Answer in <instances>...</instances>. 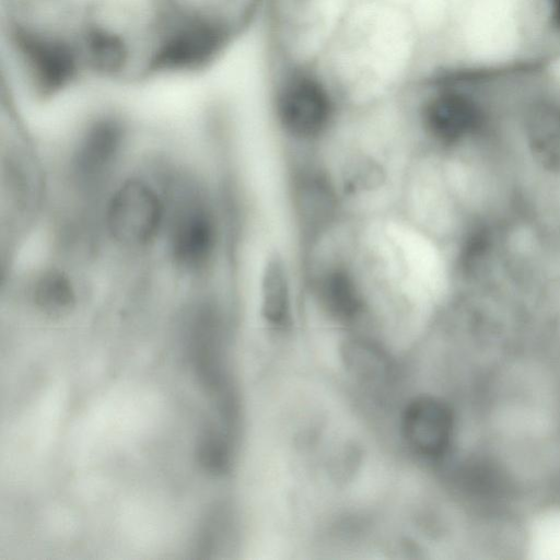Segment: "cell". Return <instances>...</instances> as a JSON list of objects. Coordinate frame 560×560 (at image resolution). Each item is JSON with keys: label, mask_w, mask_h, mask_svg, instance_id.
<instances>
[{"label": "cell", "mask_w": 560, "mask_h": 560, "mask_svg": "<svg viewBox=\"0 0 560 560\" xmlns=\"http://www.w3.org/2000/svg\"><path fill=\"white\" fill-rule=\"evenodd\" d=\"M319 62L346 105L373 103L422 73L423 44L408 7L354 0Z\"/></svg>", "instance_id": "cell-1"}, {"label": "cell", "mask_w": 560, "mask_h": 560, "mask_svg": "<svg viewBox=\"0 0 560 560\" xmlns=\"http://www.w3.org/2000/svg\"><path fill=\"white\" fill-rule=\"evenodd\" d=\"M345 102L320 62H278L270 90V108L283 136L298 143L325 138Z\"/></svg>", "instance_id": "cell-2"}, {"label": "cell", "mask_w": 560, "mask_h": 560, "mask_svg": "<svg viewBox=\"0 0 560 560\" xmlns=\"http://www.w3.org/2000/svg\"><path fill=\"white\" fill-rule=\"evenodd\" d=\"M266 0H161L183 57H211L228 48Z\"/></svg>", "instance_id": "cell-3"}, {"label": "cell", "mask_w": 560, "mask_h": 560, "mask_svg": "<svg viewBox=\"0 0 560 560\" xmlns=\"http://www.w3.org/2000/svg\"><path fill=\"white\" fill-rule=\"evenodd\" d=\"M292 207L306 243L318 244L338 221L342 195L335 175L314 163L298 164L291 176Z\"/></svg>", "instance_id": "cell-4"}, {"label": "cell", "mask_w": 560, "mask_h": 560, "mask_svg": "<svg viewBox=\"0 0 560 560\" xmlns=\"http://www.w3.org/2000/svg\"><path fill=\"white\" fill-rule=\"evenodd\" d=\"M165 208L161 197L144 180L129 178L113 194L106 210L112 236L128 246L150 242L164 221Z\"/></svg>", "instance_id": "cell-5"}, {"label": "cell", "mask_w": 560, "mask_h": 560, "mask_svg": "<svg viewBox=\"0 0 560 560\" xmlns=\"http://www.w3.org/2000/svg\"><path fill=\"white\" fill-rule=\"evenodd\" d=\"M170 248L177 266L198 271L208 265L217 244L213 215L194 196L180 200L170 220Z\"/></svg>", "instance_id": "cell-6"}, {"label": "cell", "mask_w": 560, "mask_h": 560, "mask_svg": "<svg viewBox=\"0 0 560 560\" xmlns=\"http://www.w3.org/2000/svg\"><path fill=\"white\" fill-rule=\"evenodd\" d=\"M401 431L407 444L427 458L443 456L451 446L454 417L446 402L432 396H419L406 406Z\"/></svg>", "instance_id": "cell-7"}, {"label": "cell", "mask_w": 560, "mask_h": 560, "mask_svg": "<svg viewBox=\"0 0 560 560\" xmlns=\"http://www.w3.org/2000/svg\"><path fill=\"white\" fill-rule=\"evenodd\" d=\"M310 284L319 306L330 317L350 322L363 312L364 285L349 262L340 258L323 261L311 273Z\"/></svg>", "instance_id": "cell-8"}, {"label": "cell", "mask_w": 560, "mask_h": 560, "mask_svg": "<svg viewBox=\"0 0 560 560\" xmlns=\"http://www.w3.org/2000/svg\"><path fill=\"white\" fill-rule=\"evenodd\" d=\"M124 139L120 121L113 117L97 118L91 122L75 147L72 166L75 175L85 183L101 178L115 162Z\"/></svg>", "instance_id": "cell-9"}, {"label": "cell", "mask_w": 560, "mask_h": 560, "mask_svg": "<svg viewBox=\"0 0 560 560\" xmlns=\"http://www.w3.org/2000/svg\"><path fill=\"white\" fill-rule=\"evenodd\" d=\"M259 310L273 328H283L292 314V280L285 257L272 250L266 257L259 277Z\"/></svg>", "instance_id": "cell-10"}, {"label": "cell", "mask_w": 560, "mask_h": 560, "mask_svg": "<svg viewBox=\"0 0 560 560\" xmlns=\"http://www.w3.org/2000/svg\"><path fill=\"white\" fill-rule=\"evenodd\" d=\"M31 296L35 306L50 316L65 315L75 304V291L71 280L57 269H46L35 277Z\"/></svg>", "instance_id": "cell-11"}, {"label": "cell", "mask_w": 560, "mask_h": 560, "mask_svg": "<svg viewBox=\"0 0 560 560\" xmlns=\"http://www.w3.org/2000/svg\"><path fill=\"white\" fill-rule=\"evenodd\" d=\"M345 358L348 365L362 377H374L385 372L386 361L378 348L364 339L347 342Z\"/></svg>", "instance_id": "cell-12"}, {"label": "cell", "mask_w": 560, "mask_h": 560, "mask_svg": "<svg viewBox=\"0 0 560 560\" xmlns=\"http://www.w3.org/2000/svg\"><path fill=\"white\" fill-rule=\"evenodd\" d=\"M381 1H386V2H390V3L409 7L413 0H381Z\"/></svg>", "instance_id": "cell-13"}]
</instances>
